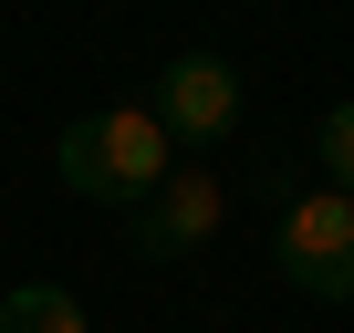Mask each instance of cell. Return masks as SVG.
<instances>
[{
    "label": "cell",
    "mask_w": 354,
    "mask_h": 333,
    "mask_svg": "<svg viewBox=\"0 0 354 333\" xmlns=\"http://www.w3.org/2000/svg\"><path fill=\"white\" fill-rule=\"evenodd\" d=\"M313 156H323V188H344V198H354V104H333V115H323Z\"/></svg>",
    "instance_id": "cell-6"
},
{
    "label": "cell",
    "mask_w": 354,
    "mask_h": 333,
    "mask_svg": "<svg viewBox=\"0 0 354 333\" xmlns=\"http://www.w3.org/2000/svg\"><path fill=\"white\" fill-rule=\"evenodd\" d=\"M0 333H84V302L63 281H11L0 292Z\"/></svg>",
    "instance_id": "cell-5"
},
{
    "label": "cell",
    "mask_w": 354,
    "mask_h": 333,
    "mask_svg": "<svg viewBox=\"0 0 354 333\" xmlns=\"http://www.w3.org/2000/svg\"><path fill=\"white\" fill-rule=\"evenodd\" d=\"M146 115H156V125H167L177 146H219V135L240 125V73H230L219 53H177V63L156 73Z\"/></svg>",
    "instance_id": "cell-4"
},
{
    "label": "cell",
    "mask_w": 354,
    "mask_h": 333,
    "mask_svg": "<svg viewBox=\"0 0 354 333\" xmlns=\"http://www.w3.org/2000/svg\"><path fill=\"white\" fill-rule=\"evenodd\" d=\"M53 166H63V188H73V198L146 209V198L177 178V135H167L146 104H104V115H73V125H63Z\"/></svg>",
    "instance_id": "cell-1"
},
{
    "label": "cell",
    "mask_w": 354,
    "mask_h": 333,
    "mask_svg": "<svg viewBox=\"0 0 354 333\" xmlns=\"http://www.w3.org/2000/svg\"><path fill=\"white\" fill-rule=\"evenodd\" d=\"M271 260H281L292 292H313V302H354V198H344V188L292 198L281 229H271Z\"/></svg>",
    "instance_id": "cell-2"
},
{
    "label": "cell",
    "mask_w": 354,
    "mask_h": 333,
    "mask_svg": "<svg viewBox=\"0 0 354 333\" xmlns=\"http://www.w3.org/2000/svg\"><path fill=\"white\" fill-rule=\"evenodd\" d=\"M219 219H230L219 178H209V166H177L146 209H125V250H136V260H198V250L219 240Z\"/></svg>",
    "instance_id": "cell-3"
}]
</instances>
